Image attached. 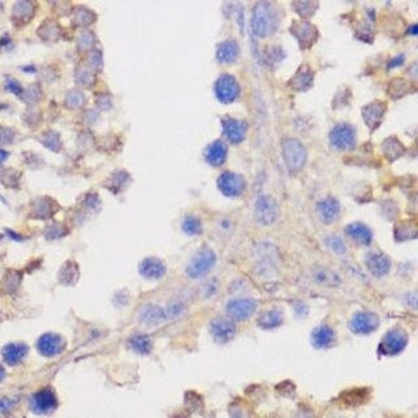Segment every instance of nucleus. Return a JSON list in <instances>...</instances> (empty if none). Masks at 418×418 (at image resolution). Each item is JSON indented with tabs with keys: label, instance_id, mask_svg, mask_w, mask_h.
I'll return each instance as SVG.
<instances>
[{
	"label": "nucleus",
	"instance_id": "nucleus-4",
	"mask_svg": "<svg viewBox=\"0 0 418 418\" xmlns=\"http://www.w3.org/2000/svg\"><path fill=\"white\" fill-rule=\"evenodd\" d=\"M216 97L222 103H232L239 97L240 88L237 79L232 75H221L215 84Z\"/></svg>",
	"mask_w": 418,
	"mask_h": 418
},
{
	"label": "nucleus",
	"instance_id": "nucleus-44",
	"mask_svg": "<svg viewBox=\"0 0 418 418\" xmlns=\"http://www.w3.org/2000/svg\"><path fill=\"white\" fill-rule=\"evenodd\" d=\"M11 407H12V403L9 402L8 398L0 397V413L8 412V410L11 409Z\"/></svg>",
	"mask_w": 418,
	"mask_h": 418
},
{
	"label": "nucleus",
	"instance_id": "nucleus-15",
	"mask_svg": "<svg viewBox=\"0 0 418 418\" xmlns=\"http://www.w3.org/2000/svg\"><path fill=\"white\" fill-rule=\"evenodd\" d=\"M386 104L383 102H373L363 109V119L371 131L379 127L381 119L385 116Z\"/></svg>",
	"mask_w": 418,
	"mask_h": 418
},
{
	"label": "nucleus",
	"instance_id": "nucleus-23",
	"mask_svg": "<svg viewBox=\"0 0 418 418\" xmlns=\"http://www.w3.org/2000/svg\"><path fill=\"white\" fill-rule=\"evenodd\" d=\"M314 81V72L311 71L310 67L305 65V67H301L300 71L297 72V75L291 79L290 84L295 91H306L311 86Z\"/></svg>",
	"mask_w": 418,
	"mask_h": 418
},
{
	"label": "nucleus",
	"instance_id": "nucleus-31",
	"mask_svg": "<svg viewBox=\"0 0 418 418\" xmlns=\"http://www.w3.org/2000/svg\"><path fill=\"white\" fill-rule=\"evenodd\" d=\"M64 274V277H60V281H62L63 284H74L75 281H77V266L74 263H67L64 264V267H63L62 272H60V276H63Z\"/></svg>",
	"mask_w": 418,
	"mask_h": 418
},
{
	"label": "nucleus",
	"instance_id": "nucleus-35",
	"mask_svg": "<svg viewBox=\"0 0 418 418\" xmlns=\"http://www.w3.org/2000/svg\"><path fill=\"white\" fill-rule=\"evenodd\" d=\"M94 43H96V37H94V34L91 33V31H85V33H82L79 37V47L84 51L91 50L94 46Z\"/></svg>",
	"mask_w": 418,
	"mask_h": 418
},
{
	"label": "nucleus",
	"instance_id": "nucleus-40",
	"mask_svg": "<svg viewBox=\"0 0 418 418\" xmlns=\"http://www.w3.org/2000/svg\"><path fill=\"white\" fill-rule=\"evenodd\" d=\"M6 88L8 89L9 92H12L13 94H16V96H20V94L23 93V86L20 85V82L16 81V80H13V79L7 80Z\"/></svg>",
	"mask_w": 418,
	"mask_h": 418
},
{
	"label": "nucleus",
	"instance_id": "nucleus-24",
	"mask_svg": "<svg viewBox=\"0 0 418 418\" xmlns=\"http://www.w3.org/2000/svg\"><path fill=\"white\" fill-rule=\"evenodd\" d=\"M378 325V318L373 314L361 312L353 319V327L357 332H371Z\"/></svg>",
	"mask_w": 418,
	"mask_h": 418
},
{
	"label": "nucleus",
	"instance_id": "nucleus-26",
	"mask_svg": "<svg viewBox=\"0 0 418 418\" xmlns=\"http://www.w3.org/2000/svg\"><path fill=\"white\" fill-rule=\"evenodd\" d=\"M34 14V6L30 2H19L13 6V11H12V17L16 21H21V23H29L31 17Z\"/></svg>",
	"mask_w": 418,
	"mask_h": 418
},
{
	"label": "nucleus",
	"instance_id": "nucleus-21",
	"mask_svg": "<svg viewBox=\"0 0 418 418\" xmlns=\"http://www.w3.org/2000/svg\"><path fill=\"white\" fill-rule=\"evenodd\" d=\"M140 319L143 323L149 325L159 324L166 319V314L162 308L155 305H147L140 312Z\"/></svg>",
	"mask_w": 418,
	"mask_h": 418
},
{
	"label": "nucleus",
	"instance_id": "nucleus-30",
	"mask_svg": "<svg viewBox=\"0 0 418 418\" xmlns=\"http://www.w3.org/2000/svg\"><path fill=\"white\" fill-rule=\"evenodd\" d=\"M334 340V332L330 329H328L327 327H322L319 329H317L315 332V337H314V344L317 345L319 347H324L327 345H329Z\"/></svg>",
	"mask_w": 418,
	"mask_h": 418
},
{
	"label": "nucleus",
	"instance_id": "nucleus-10",
	"mask_svg": "<svg viewBox=\"0 0 418 418\" xmlns=\"http://www.w3.org/2000/svg\"><path fill=\"white\" fill-rule=\"evenodd\" d=\"M222 130L225 137L233 144H239L245 140L247 132V123L239 119L223 118Z\"/></svg>",
	"mask_w": 418,
	"mask_h": 418
},
{
	"label": "nucleus",
	"instance_id": "nucleus-36",
	"mask_svg": "<svg viewBox=\"0 0 418 418\" xmlns=\"http://www.w3.org/2000/svg\"><path fill=\"white\" fill-rule=\"evenodd\" d=\"M294 7L297 8V12L302 14L303 17H310L311 14L315 13V8L318 7L317 3H310V2H305V3H295Z\"/></svg>",
	"mask_w": 418,
	"mask_h": 418
},
{
	"label": "nucleus",
	"instance_id": "nucleus-7",
	"mask_svg": "<svg viewBox=\"0 0 418 418\" xmlns=\"http://www.w3.org/2000/svg\"><path fill=\"white\" fill-rule=\"evenodd\" d=\"M65 346H67L65 340L60 335L53 334V332L42 335L37 341V351L40 352V354L47 357V358H53V357L62 354Z\"/></svg>",
	"mask_w": 418,
	"mask_h": 418
},
{
	"label": "nucleus",
	"instance_id": "nucleus-20",
	"mask_svg": "<svg viewBox=\"0 0 418 418\" xmlns=\"http://www.w3.org/2000/svg\"><path fill=\"white\" fill-rule=\"evenodd\" d=\"M383 345H385L386 354H396L405 347V345H407V337L403 334H400V332H397V330H393L388 336H386Z\"/></svg>",
	"mask_w": 418,
	"mask_h": 418
},
{
	"label": "nucleus",
	"instance_id": "nucleus-27",
	"mask_svg": "<svg viewBox=\"0 0 418 418\" xmlns=\"http://www.w3.org/2000/svg\"><path fill=\"white\" fill-rule=\"evenodd\" d=\"M130 345L133 351L140 354H148L152 351V340L145 335H136L130 340Z\"/></svg>",
	"mask_w": 418,
	"mask_h": 418
},
{
	"label": "nucleus",
	"instance_id": "nucleus-47",
	"mask_svg": "<svg viewBox=\"0 0 418 418\" xmlns=\"http://www.w3.org/2000/svg\"><path fill=\"white\" fill-rule=\"evenodd\" d=\"M4 378H6V370H4V368L0 364V381H3Z\"/></svg>",
	"mask_w": 418,
	"mask_h": 418
},
{
	"label": "nucleus",
	"instance_id": "nucleus-17",
	"mask_svg": "<svg viewBox=\"0 0 418 418\" xmlns=\"http://www.w3.org/2000/svg\"><path fill=\"white\" fill-rule=\"evenodd\" d=\"M234 324L229 319L218 318V319H215L211 323V332L215 336V339L221 342H225L232 339V336L234 335Z\"/></svg>",
	"mask_w": 418,
	"mask_h": 418
},
{
	"label": "nucleus",
	"instance_id": "nucleus-37",
	"mask_svg": "<svg viewBox=\"0 0 418 418\" xmlns=\"http://www.w3.org/2000/svg\"><path fill=\"white\" fill-rule=\"evenodd\" d=\"M76 80L82 86H92L94 82V76L86 69H80L76 74Z\"/></svg>",
	"mask_w": 418,
	"mask_h": 418
},
{
	"label": "nucleus",
	"instance_id": "nucleus-12",
	"mask_svg": "<svg viewBox=\"0 0 418 418\" xmlns=\"http://www.w3.org/2000/svg\"><path fill=\"white\" fill-rule=\"evenodd\" d=\"M291 34L295 36L298 42L303 48H307L312 45L318 38L317 28L308 21H297L291 25Z\"/></svg>",
	"mask_w": 418,
	"mask_h": 418
},
{
	"label": "nucleus",
	"instance_id": "nucleus-6",
	"mask_svg": "<svg viewBox=\"0 0 418 418\" xmlns=\"http://www.w3.org/2000/svg\"><path fill=\"white\" fill-rule=\"evenodd\" d=\"M218 188L225 196L235 198L245 193L246 189V181L239 174L232 171H225L220 176L217 181Z\"/></svg>",
	"mask_w": 418,
	"mask_h": 418
},
{
	"label": "nucleus",
	"instance_id": "nucleus-2",
	"mask_svg": "<svg viewBox=\"0 0 418 418\" xmlns=\"http://www.w3.org/2000/svg\"><path fill=\"white\" fill-rule=\"evenodd\" d=\"M283 155L289 171L298 172L305 166L307 153L302 143L295 138H286L283 143Z\"/></svg>",
	"mask_w": 418,
	"mask_h": 418
},
{
	"label": "nucleus",
	"instance_id": "nucleus-13",
	"mask_svg": "<svg viewBox=\"0 0 418 418\" xmlns=\"http://www.w3.org/2000/svg\"><path fill=\"white\" fill-rule=\"evenodd\" d=\"M29 346L24 342H11L2 349V356L4 362L9 366H16L21 363L23 359L28 356Z\"/></svg>",
	"mask_w": 418,
	"mask_h": 418
},
{
	"label": "nucleus",
	"instance_id": "nucleus-3",
	"mask_svg": "<svg viewBox=\"0 0 418 418\" xmlns=\"http://www.w3.org/2000/svg\"><path fill=\"white\" fill-rule=\"evenodd\" d=\"M216 264V255L212 250L203 249L191 259L187 266V274L191 278H200L208 273Z\"/></svg>",
	"mask_w": 418,
	"mask_h": 418
},
{
	"label": "nucleus",
	"instance_id": "nucleus-8",
	"mask_svg": "<svg viewBox=\"0 0 418 418\" xmlns=\"http://www.w3.org/2000/svg\"><path fill=\"white\" fill-rule=\"evenodd\" d=\"M30 407L34 413L47 414L58 407V397L51 388H42L31 396Z\"/></svg>",
	"mask_w": 418,
	"mask_h": 418
},
{
	"label": "nucleus",
	"instance_id": "nucleus-1",
	"mask_svg": "<svg viewBox=\"0 0 418 418\" xmlns=\"http://www.w3.org/2000/svg\"><path fill=\"white\" fill-rule=\"evenodd\" d=\"M252 30L255 36L266 38L276 31L278 26V16L277 11L271 3H257L252 13Z\"/></svg>",
	"mask_w": 418,
	"mask_h": 418
},
{
	"label": "nucleus",
	"instance_id": "nucleus-9",
	"mask_svg": "<svg viewBox=\"0 0 418 418\" xmlns=\"http://www.w3.org/2000/svg\"><path fill=\"white\" fill-rule=\"evenodd\" d=\"M255 215L260 223L269 225V223H273L278 217V206L273 199L263 196L257 200L255 206Z\"/></svg>",
	"mask_w": 418,
	"mask_h": 418
},
{
	"label": "nucleus",
	"instance_id": "nucleus-43",
	"mask_svg": "<svg viewBox=\"0 0 418 418\" xmlns=\"http://www.w3.org/2000/svg\"><path fill=\"white\" fill-rule=\"evenodd\" d=\"M91 64L96 68H101L102 67V55L99 51H94L93 54L91 55Z\"/></svg>",
	"mask_w": 418,
	"mask_h": 418
},
{
	"label": "nucleus",
	"instance_id": "nucleus-11",
	"mask_svg": "<svg viewBox=\"0 0 418 418\" xmlns=\"http://www.w3.org/2000/svg\"><path fill=\"white\" fill-rule=\"evenodd\" d=\"M256 308L255 301L250 298H239V300H233L226 306V311L229 317L234 320H245L251 317Z\"/></svg>",
	"mask_w": 418,
	"mask_h": 418
},
{
	"label": "nucleus",
	"instance_id": "nucleus-22",
	"mask_svg": "<svg viewBox=\"0 0 418 418\" xmlns=\"http://www.w3.org/2000/svg\"><path fill=\"white\" fill-rule=\"evenodd\" d=\"M346 233L351 239H353L357 243H361V245H369L373 239V234H371L370 229L368 226L362 225V223H352V225L347 226Z\"/></svg>",
	"mask_w": 418,
	"mask_h": 418
},
{
	"label": "nucleus",
	"instance_id": "nucleus-16",
	"mask_svg": "<svg viewBox=\"0 0 418 418\" xmlns=\"http://www.w3.org/2000/svg\"><path fill=\"white\" fill-rule=\"evenodd\" d=\"M228 157V147L221 140H216L205 150V160L209 165L217 167L223 165Z\"/></svg>",
	"mask_w": 418,
	"mask_h": 418
},
{
	"label": "nucleus",
	"instance_id": "nucleus-29",
	"mask_svg": "<svg viewBox=\"0 0 418 418\" xmlns=\"http://www.w3.org/2000/svg\"><path fill=\"white\" fill-rule=\"evenodd\" d=\"M182 229L188 235H198L201 233V222L195 216H187L182 223Z\"/></svg>",
	"mask_w": 418,
	"mask_h": 418
},
{
	"label": "nucleus",
	"instance_id": "nucleus-32",
	"mask_svg": "<svg viewBox=\"0 0 418 418\" xmlns=\"http://www.w3.org/2000/svg\"><path fill=\"white\" fill-rule=\"evenodd\" d=\"M85 103V97L81 92L71 91L65 97V104L69 109H80Z\"/></svg>",
	"mask_w": 418,
	"mask_h": 418
},
{
	"label": "nucleus",
	"instance_id": "nucleus-39",
	"mask_svg": "<svg viewBox=\"0 0 418 418\" xmlns=\"http://www.w3.org/2000/svg\"><path fill=\"white\" fill-rule=\"evenodd\" d=\"M183 310H184V307L181 302H172L171 305H169L167 311L165 314H166V317L176 318V317H178V315H181V314L183 312Z\"/></svg>",
	"mask_w": 418,
	"mask_h": 418
},
{
	"label": "nucleus",
	"instance_id": "nucleus-18",
	"mask_svg": "<svg viewBox=\"0 0 418 418\" xmlns=\"http://www.w3.org/2000/svg\"><path fill=\"white\" fill-rule=\"evenodd\" d=\"M318 213L322 221L329 223L334 222L339 218L340 215V205L337 200L334 198H325L318 204Z\"/></svg>",
	"mask_w": 418,
	"mask_h": 418
},
{
	"label": "nucleus",
	"instance_id": "nucleus-46",
	"mask_svg": "<svg viewBox=\"0 0 418 418\" xmlns=\"http://www.w3.org/2000/svg\"><path fill=\"white\" fill-rule=\"evenodd\" d=\"M7 234H8L9 237H11L12 239H14V240H23V238H21V235L16 234V233H13V232H12V230H7Z\"/></svg>",
	"mask_w": 418,
	"mask_h": 418
},
{
	"label": "nucleus",
	"instance_id": "nucleus-42",
	"mask_svg": "<svg viewBox=\"0 0 418 418\" xmlns=\"http://www.w3.org/2000/svg\"><path fill=\"white\" fill-rule=\"evenodd\" d=\"M13 140V132L9 128H0V143L9 144Z\"/></svg>",
	"mask_w": 418,
	"mask_h": 418
},
{
	"label": "nucleus",
	"instance_id": "nucleus-38",
	"mask_svg": "<svg viewBox=\"0 0 418 418\" xmlns=\"http://www.w3.org/2000/svg\"><path fill=\"white\" fill-rule=\"evenodd\" d=\"M20 274H17L16 272H12L8 276H6V280H4V288L8 291H13L16 290L19 284H20Z\"/></svg>",
	"mask_w": 418,
	"mask_h": 418
},
{
	"label": "nucleus",
	"instance_id": "nucleus-14",
	"mask_svg": "<svg viewBox=\"0 0 418 418\" xmlns=\"http://www.w3.org/2000/svg\"><path fill=\"white\" fill-rule=\"evenodd\" d=\"M138 271H140V274L148 280H160L166 273V267L160 259L147 257L140 263Z\"/></svg>",
	"mask_w": 418,
	"mask_h": 418
},
{
	"label": "nucleus",
	"instance_id": "nucleus-45",
	"mask_svg": "<svg viewBox=\"0 0 418 418\" xmlns=\"http://www.w3.org/2000/svg\"><path fill=\"white\" fill-rule=\"evenodd\" d=\"M403 62H404V55H400V57L396 58V59H393L392 62H391L390 67H395V65H400Z\"/></svg>",
	"mask_w": 418,
	"mask_h": 418
},
{
	"label": "nucleus",
	"instance_id": "nucleus-48",
	"mask_svg": "<svg viewBox=\"0 0 418 418\" xmlns=\"http://www.w3.org/2000/svg\"><path fill=\"white\" fill-rule=\"evenodd\" d=\"M0 239H2V235H0Z\"/></svg>",
	"mask_w": 418,
	"mask_h": 418
},
{
	"label": "nucleus",
	"instance_id": "nucleus-25",
	"mask_svg": "<svg viewBox=\"0 0 418 418\" xmlns=\"http://www.w3.org/2000/svg\"><path fill=\"white\" fill-rule=\"evenodd\" d=\"M369 269L375 276H383L390 271V260L381 254H373L368 259Z\"/></svg>",
	"mask_w": 418,
	"mask_h": 418
},
{
	"label": "nucleus",
	"instance_id": "nucleus-19",
	"mask_svg": "<svg viewBox=\"0 0 418 418\" xmlns=\"http://www.w3.org/2000/svg\"><path fill=\"white\" fill-rule=\"evenodd\" d=\"M239 55V47L238 43L233 40L223 41L217 48V60L222 64H230L235 62Z\"/></svg>",
	"mask_w": 418,
	"mask_h": 418
},
{
	"label": "nucleus",
	"instance_id": "nucleus-34",
	"mask_svg": "<svg viewBox=\"0 0 418 418\" xmlns=\"http://www.w3.org/2000/svg\"><path fill=\"white\" fill-rule=\"evenodd\" d=\"M43 144L46 145V147L48 148V149L51 150H59L60 149V137L58 133L53 132V131H50V132L45 133L43 135Z\"/></svg>",
	"mask_w": 418,
	"mask_h": 418
},
{
	"label": "nucleus",
	"instance_id": "nucleus-28",
	"mask_svg": "<svg viewBox=\"0 0 418 418\" xmlns=\"http://www.w3.org/2000/svg\"><path fill=\"white\" fill-rule=\"evenodd\" d=\"M383 150H385V154L387 155V159L393 161V160L398 159V157L404 153V147H403V144L398 142L397 138L391 137L390 140H387V142L385 143Z\"/></svg>",
	"mask_w": 418,
	"mask_h": 418
},
{
	"label": "nucleus",
	"instance_id": "nucleus-33",
	"mask_svg": "<svg viewBox=\"0 0 418 418\" xmlns=\"http://www.w3.org/2000/svg\"><path fill=\"white\" fill-rule=\"evenodd\" d=\"M94 19H96V16H94L93 12L89 11V9L80 8L79 11H76V13H75V23L79 26L89 25V24L93 23Z\"/></svg>",
	"mask_w": 418,
	"mask_h": 418
},
{
	"label": "nucleus",
	"instance_id": "nucleus-41",
	"mask_svg": "<svg viewBox=\"0 0 418 418\" xmlns=\"http://www.w3.org/2000/svg\"><path fill=\"white\" fill-rule=\"evenodd\" d=\"M328 246L332 250H335L336 252H344L345 251V246L342 240L337 237H332L328 239Z\"/></svg>",
	"mask_w": 418,
	"mask_h": 418
},
{
	"label": "nucleus",
	"instance_id": "nucleus-5",
	"mask_svg": "<svg viewBox=\"0 0 418 418\" xmlns=\"http://www.w3.org/2000/svg\"><path fill=\"white\" fill-rule=\"evenodd\" d=\"M329 140L330 144L334 145L335 148H337V149H353L354 145H356L357 132L354 130V127H352L351 125L342 123V125H337L334 130L330 131Z\"/></svg>",
	"mask_w": 418,
	"mask_h": 418
}]
</instances>
